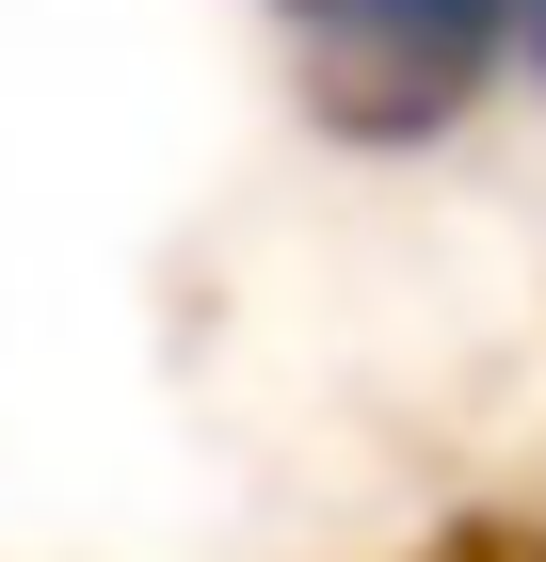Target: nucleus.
Here are the masks:
<instances>
[{"mask_svg":"<svg viewBox=\"0 0 546 562\" xmlns=\"http://www.w3.org/2000/svg\"><path fill=\"white\" fill-rule=\"evenodd\" d=\"M257 16L337 145H434L499 81V48H531V0H257Z\"/></svg>","mask_w":546,"mask_h":562,"instance_id":"1","label":"nucleus"},{"mask_svg":"<svg viewBox=\"0 0 546 562\" xmlns=\"http://www.w3.org/2000/svg\"><path fill=\"white\" fill-rule=\"evenodd\" d=\"M531 65H546V0H531Z\"/></svg>","mask_w":546,"mask_h":562,"instance_id":"2","label":"nucleus"}]
</instances>
